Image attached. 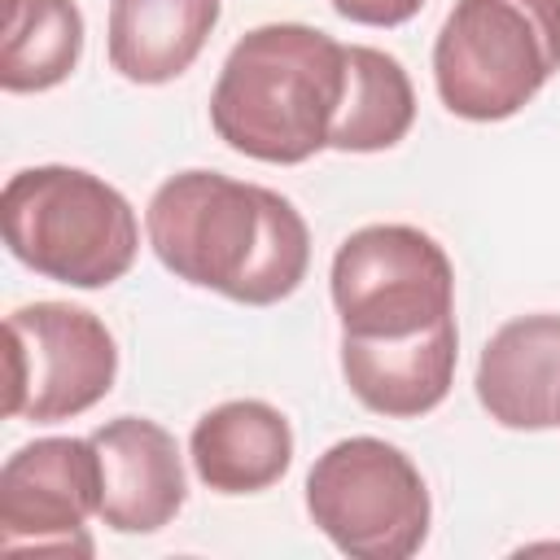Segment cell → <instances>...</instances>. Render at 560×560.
Returning <instances> with one entry per match:
<instances>
[{
    "label": "cell",
    "mask_w": 560,
    "mask_h": 560,
    "mask_svg": "<svg viewBox=\"0 0 560 560\" xmlns=\"http://www.w3.org/2000/svg\"><path fill=\"white\" fill-rule=\"evenodd\" d=\"M416 122V92L398 57L346 44V96L332 122L328 149L341 153H381L394 149Z\"/></svg>",
    "instance_id": "cell-14"
},
{
    "label": "cell",
    "mask_w": 560,
    "mask_h": 560,
    "mask_svg": "<svg viewBox=\"0 0 560 560\" xmlns=\"http://www.w3.org/2000/svg\"><path fill=\"white\" fill-rule=\"evenodd\" d=\"M101 455V521L118 534H153L184 508V464L175 438L144 416H118L92 433Z\"/></svg>",
    "instance_id": "cell-9"
},
{
    "label": "cell",
    "mask_w": 560,
    "mask_h": 560,
    "mask_svg": "<svg viewBox=\"0 0 560 560\" xmlns=\"http://www.w3.org/2000/svg\"><path fill=\"white\" fill-rule=\"evenodd\" d=\"M219 0H109V66L131 83H171L206 48Z\"/></svg>",
    "instance_id": "cell-13"
},
{
    "label": "cell",
    "mask_w": 560,
    "mask_h": 560,
    "mask_svg": "<svg viewBox=\"0 0 560 560\" xmlns=\"http://www.w3.org/2000/svg\"><path fill=\"white\" fill-rule=\"evenodd\" d=\"M328 4L359 26H402L424 9V0H328Z\"/></svg>",
    "instance_id": "cell-16"
},
{
    "label": "cell",
    "mask_w": 560,
    "mask_h": 560,
    "mask_svg": "<svg viewBox=\"0 0 560 560\" xmlns=\"http://www.w3.org/2000/svg\"><path fill=\"white\" fill-rule=\"evenodd\" d=\"M197 477L219 494H258L276 486L293 464L289 420L258 398L210 407L188 438Z\"/></svg>",
    "instance_id": "cell-12"
},
{
    "label": "cell",
    "mask_w": 560,
    "mask_h": 560,
    "mask_svg": "<svg viewBox=\"0 0 560 560\" xmlns=\"http://www.w3.org/2000/svg\"><path fill=\"white\" fill-rule=\"evenodd\" d=\"M346 96V44L302 22L254 26L210 92L219 140L254 162L298 166L328 149Z\"/></svg>",
    "instance_id": "cell-2"
},
{
    "label": "cell",
    "mask_w": 560,
    "mask_h": 560,
    "mask_svg": "<svg viewBox=\"0 0 560 560\" xmlns=\"http://www.w3.org/2000/svg\"><path fill=\"white\" fill-rule=\"evenodd\" d=\"M101 512V455L92 438H39L9 455L0 472V547L4 551H79Z\"/></svg>",
    "instance_id": "cell-8"
},
{
    "label": "cell",
    "mask_w": 560,
    "mask_h": 560,
    "mask_svg": "<svg viewBox=\"0 0 560 560\" xmlns=\"http://www.w3.org/2000/svg\"><path fill=\"white\" fill-rule=\"evenodd\" d=\"M4 411L39 424H57L96 407L118 376V346L109 328L70 302L18 306L4 319Z\"/></svg>",
    "instance_id": "cell-7"
},
{
    "label": "cell",
    "mask_w": 560,
    "mask_h": 560,
    "mask_svg": "<svg viewBox=\"0 0 560 560\" xmlns=\"http://www.w3.org/2000/svg\"><path fill=\"white\" fill-rule=\"evenodd\" d=\"M306 512L337 551L363 560H407L429 538L424 477L381 438L332 442L306 472Z\"/></svg>",
    "instance_id": "cell-5"
},
{
    "label": "cell",
    "mask_w": 560,
    "mask_h": 560,
    "mask_svg": "<svg viewBox=\"0 0 560 560\" xmlns=\"http://www.w3.org/2000/svg\"><path fill=\"white\" fill-rule=\"evenodd\" d=\"M459 332L455 315L416 337H350L341 332V372L350 394L381 416H424L455 381Z\"/></svg>",
    "instance_id": "cell-10"
},
{
    "label": "cell",
    "mask_w": 560,
    "mask_h": 560,
    "mask_svg": "<svg viewBox=\"0 0 560 560\" xmlns=\"http://www.w3.org/2000/svg\"><path fill=\"white\" fill-rule=\"evenodd\" d=\"M0 219L18 262L74 289L122 280L140 249L131 201L79 166H26L9 175Z\"/></svg>",
    "instance_id": "cell-3"
},
{
    "label": "cell",
    "mask_w": 560,
    "mask_h": 560,
    "mask_svg": "<svg viewBox=\"0 0 560 560\" xmlns=\"http://www.w3.org/2000/svg\"><path fill=\"white\" fill-rule=\"evenodd\" d=\"M477 398L503 429L560 424V315L508 319L481 350Z\"/></svg>",
    "instance_id": "cell-11"
},
{
    "label": "cell",
    "mask_w": 560,
    "mask_h": 560,
    "mask_svg": "<svg viewBox=\"0 0 560 560\" xmlns=\"http://www.w3.org/2000/svg\"><path fill=\"white\" fill-rule=\"evenodd\" d=\"M332 306L350 337H416L455 306L451 258L411 223L359 228L337 245Z\"/></svg>",
    "instance_id": "cell-6"
},
{
    "label": "cell",
    "mask_w": 560,
    "mask_h": 560,
    "mask_svg": "<svg viewBox=\"0 0 560 560\" xmlns=\"http://www.w3.org/2000/svg\"><path fill=\"white\" fill-rule=\"evenodd\" d=\"M144 232L166 271L245 306L289 298L311 267V232L298 206L219 171L171 175L144 210Z\"/></svg>",
    "instance_id": "cell-1"
},
{
    "label": "cell",
    "mask_w": 560,
    "mask_h": 560,
    "mask_svg": "<svg viewBox=\"0 0 560 560\" xmlns=\"http://www.w3.org/2000/svg\"><path fill=\"white\" fill-rule=\"evenodd\" d=\"M83 52V13L74 0H9L0 88L44 92L70 79Z\"/></svg>",
    "instance_id": "cell-15"
},
{
    "label": "cell",
    "mask_w": 560,
    "mask_h": 560,
    "mask_svg": "<svg viewBox=\"0 0 560 560\" xmlns=\"http://www.w3.org/2000/svg\"><path fill=\"white\" fill-rule=\"evenodd\" d=\"M560 70V0H455L433 39L438 96L455 118L503 122Z\"/></svg>",
    "instance_id": "cell-4"
}]
</instances>
